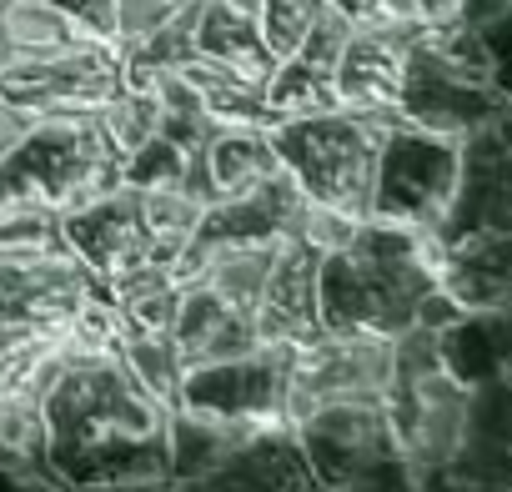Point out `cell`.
I'll return each instance as SVG.
<instances>
[{
	"label": "cell",
	"mask_w": 512,
	"mask_h": 492,
	"mask_svg": "<svg viewBox=\"0 0 512 492\" xmlns=\"http://www.w3.org/2000/svg\"><path fill=\"white\" fill-rule=\"evenodd\" d=\"M417 36L422 21H352L337 61V101L352 111H397Z\"/></svg>",
	"instance_id": "4fadbf2b"
},
{
	"label": "cell",
	"mask_w": 512,
	"mask_h": 492,
	"mask_svg": "<svg viewBox=\"0 0 512 492\" xmlns=\"http://www.w3.org/2000/svg\"><path fill=\"white\" fill-rule=\"evenodd\" d=\"M91 31L76 26L51 0H0V71L21 61H36L46 51H61L71 41H86Z\"/></svg>",
	"instance_id": "d6986e66"
},
{
	"label": "cell",
	"mask_w": 512,
	"mask_h": 492,
	"mask_svg": "<svg viewBox=\"0 0 512 492\" xmlns=\"http://www.w3.org/2000/svg\"><path fill=\"white\" fill-rule=\"evenodd\" d=\"M327 257V246H317L312 236H287L267 282H262V302H256V332L262 342H287V347H312L322 342V312H317V267Z\"/></svg>",
	"instance_id": "5bb4252c"
},
{
	"label": "cell",
	"mask_w": 512,
	"mask_h": 492,
	"mask_svg": "<svg viewBox=\"0 0 512 492\" xmlns=\"http://www.w3.org/2000/svg\"><path fill=\"white\" fill-rule=\"evenodd\" d=\"M347 21H417L407 0H327Z\"/></svg>",
	"instance_id": "4316f807"
},
{
	"label": "cell",
	"mask_w": 512,
	"mask_h": 492,
	"mask_svg": "<svg viewBox=\"0 0 512 492\" xmlns=\"http://www.w3.org/2000/svg\"><path fill=\"white\" fill-rule=\"evenodd\" d=\"M171 342H176L181 367H206V362L236 357V352L262 342V332H256V307L241 302L236 292H226L211 277H181Z\"/></svg>",
	"instance_id": "2e32d148"
},
{
	"label": "cell",
	"mask_w": 512,
	"mask_h": 492,
	"mask_svg": "<svg viewBox=\"0 0 512 492\" xmlns=\"http://www.w3.org/2000/svg\"><path fill=\"white\" fill-rule=\"evenodd\" d=\"M201 221V201L171 186H131L76 206L61 216V231L81 267L101 282H116L136 267H176Z\"/></svg>",
	"instance_id": "8992f818"
},
{
	"label": "cell",
	"mask_w": 512,
	"mask_h": 492,
	"mask_svg": "<svg viewBox=\"0 0 512 492\" xmlns=\"http://www.w3.org/2000/svg\"><path fill=\"white\" fill-rule=\"evenodd\" d=\"M56 11H66L76 26H86L101 41H116V0H51Z\"/></svg>",
	"instance_id": "484cf974"
},
{
	"label": "cell",
	"mask_w": 512,
	"mask_h": 492,
	"mask_svg": "<svg viewBox=\"0 0 512 492\" xmlns=\"http://www.w3.org/2000/svg\"><path fill=\"white\" fill-rule=\"evenodd\" d=\"M397 116L447 141H472L492 126H507V91L477 21L447 16L422 26L397 91Z\"/></svg>",
	"instance_id": "277c9868"
},
{
	"label": "cell",
	"mask_w": 512,
	"mask_h": 492,
	"mask_svg": "<svg viewBox=\"0 0 512 492\" xmlns=\"http://www.w3.org/2000/svg\"><path fill=\"white\" fill-rule=\"evenodd\" d=\"M121 146L111 141L101 111L86 116H46L36 121L16 151L0 161V181H11L26 201L66 216L121 186Z\"/></svg>",
	"instance_id": "ba28073f"
},
{
	"label": "cell",
	"mask_w": 512,
	"mask_h": 492,
	"mask_svg": "<svg viewBox=\"0 0 512 492\" xmlns=\"http://www.w3.org/2000/svg\"><path fill=\"white\" fill-rule=\"evenodd\" d=\"M121 51L116 41L86 36L61 51H46L36 61H21L0 71V101L46 121V116H86L101 111L121 91Z\"/></svg>",
	"instance_id": "7c38bea8"
},
{
	"label": "cell",
	"mask_w": 512,
	"mask_h": 492,
	"mask_svg": "<svg viewBox=\"0 0 512 492\" xmlns=\"http://www.w3.org/2000/svg\"><path fill=\"white\" fill-rule=\"evenodd\" d=\"M272 171H282L277 151H272V131L256 126H216L211 151H206V206L241 196L251 186H262Z\"/></svg>",
	"instance_id": "ac0fdd59"
},
{
	"label": "cell",
	"mask_w": 512,
	"mask_h": 492,
	"mask_svg": "<svg viewBox=\"0 0 512 492\" xmlns=\"http://www.w3.org/2000/svg\"><path fill=\"white\" fill-rule=\"evenodd\" d=\"M407 6H412V16H417L422 26L447 21V16H462V0H407Z\"/></svg>",
	"instance_id": "f1b7e54d"
},
{
	"label": "cell",
	"mask_w": 512,
	"mask_h": 492,
	"mask_svg": "<svg viewBox=\"0 0 512 492\" xmlns=\"http://www.w3.org/2000/svg\"><path fill=\"white\" fill-rule=\"evenodd\" d=\"M277 61L282 56L262 36V21L256 16H241V11L221 6V0H206L201 6V21H196V36H191V66H206L216 76H231V81L267 91Z\"/></svg>",
	"instance_id": "e0dca14e"
},
{
	"label": "cell",
	"mask_w": 512,
	"mask_h": 492,
	"mask_svg": "<svg viewBox=\"0 0 512 492\" xmlns=\"http://www.w3.org/2000/svg\"><path fill=\"white\" fill-rule=\"evenodd\" d=\"M442 241L407 226L357 221L317 267V312L327 337L397 342L417 327L422 302L437 292Z\"/></svg>",
	"instance_id": "3957f363"
},
{
	"label": "cell",
	"mask_w": 512,
	"mask_h": 492,
	"mask_svg": "<svg viewBox=\"0 0 512 492\" xmlns=\"http://www.w3.org/2000/svg\"><path fill=\"white\" fill-rule=\"evenodd\" d=\"M347 31H352V21L337 6H322V16L302 31V41L277 61V71L267 81V106L277 111V121L342 106L337 101V61H342Z\"/></svg>",
	"instance_id": "9a60e30c"
},
{
	"label": "cell",
	"mask_w": 512,
	"mask_h": 492,
	"mask_svg": "<svg viewBox=\"0 0 512 492\" xmlns=\"http://www.w3.org/2000/svg\"><path fill=\"white\" fill-rule=\"evenodd\" d=\"M106 347H121V317L76 252H0V382Z\"/></svg>",
	"instance_id": "7a4b0ae2"
},
{
	"label": "cell",
	"mask_w": 512,
	"mask_h": 492,
	"mask_svg": "<svg viewBox=\"0 0 512 492\" xmlns=\"http://www.w3.org/2000/svg\"><path fill=\"white\" fill-rule=\"evenodd\" d=\"M322 6L327 0H262V36L272 41V51L287 56L302 41V31L322 16Z\"/></svg>",
	"instance_id": "cb8c5ba5"
},
{
	"label": "cell",
	"mask_w": 512,
	"mask_h": 492,
	"mask_svg": "<svg viewBox=\"0 0 512 492\" xmlns=\"http://www.w3.org/2000/svg\"><path fill=\"white\" fill-rule=\"evenodd\" d=\"M457 171H462V141L432 136L397 116L377 156L367 221L437 236L457 196Z\"/></svg>",
	"instance_id": "8fae6325"
},
{
	"label": "cell",
	"mask_w": 512,
	"mask_h": 492,
	"mask_svg": "<svg viewBox=\"0 0 512 492\" xmlns=\"http://www.w3.org/2000/svg\"><path fill=\"white\" fill-rule=\"evenodd\" d=\"M392 121L397 111H352V106L292 116L272 126V151L317 206L347 221H367L372 176Z\"/></svg>",
	"instance_id": "52a82bcc"
},
{
	"label": "cell",
	"mask_w": 512,
	"mask_h": 492,
	"mask_svg": "<svg viewBox=\"0 0 512 492\" xmlns=\"http://www.w3.org/2000/svg\"><path fill=\"white\" fill-rule=\"evenodd\" d=\"M211 487H317V482L297 447V432H267V437H251L211 477Z\"/></svg>",
	"instance_id": "ffe728a7"
},
{
	"label": "cell",
	"mask_w": 512,
	"mask_h": 492,
	"mask_svg": "<svg viewBox=\"0 0 512 492\" xmlns=\"http://www.w3.org/2000/svg\"><path fill=\"white\" fill-rule=\"evenodd\" d=\"M31 126H36V116H26V111H16V106L0 101V161L16 151V141H21Z\"/></svg>",
	"instance_id": "83f0119b"
},
{
	"label": "cell",
	"mask_w": 512,
	"mask_h": 492,
	"mask_svg": "<svg viewBox=\"0 0 512 492\" xmlns=\"http://www.w3.org/2000/svg\"><path fill=\"white\" fill-rule=\"evenodd\" d=\"M186 6L191 0H116V46H131V41L151 36L156 26H166Z\"/></svg>",
	"instance_id": "d4e9b609"
},
{
	"label": "cell",
	"mask_w": 512,
	"mask_h": 492,
	"mask_svg": "<svg viewBox=\"0 0 512 492\" xmlns=\"http://www.w3.org/2000/svg\"><path fill=\"white\" fill-rule=\"evenodd\" d=\"M116 352L126 357V367H131V372H136V377H141L166 407H176V392H181L186 367H181V357H176L171 332H166V337H126Z\"/></svg>",
	"instance_id": "603a6c76"
},
{
	"label": "cell",
	"mask_w": 512,
	"mask_h": 492,
	"mask_svg": "<svg viewBox=\"0 0 512 492\" xmlns=\"http://www.w3.org/2000/svg\"><path fill=\"white\" fill-rule=\"evenodd\" d=\"M181 81L196 91L201 111H206L216 126H256V131H272V126H277V111L267 106V91H262V86L216 76V71L191 66V61L181 66Z\"/></svg>",
	"instance_id": "44dd1931"
},
{
	"label": "cell",
	"mask_w": 512,
	"mask_h": 492,
	"mask_svg": "<svg viewBox=\"0 0 512 492\" xmlns=\"http://www.w3.org/2000/svg\"><path fill=\"white\" fill-rule=\"evenodd\" d=\"M472 402L477 392L457 382L432 327H412L392 342L387 412H392V437L402 452L407 487H422L462 462L472 442Z\"/></svg>",
	"instance_id": "5b68a950"
},
{
	"label": "cell",
	"mask_w": 512,
	"mask_h": 492,
	"mask_svg": "<svg viewBox=\"0 0 512 492\" xmlns=\"http://www.w3.org/2000/svg\"><path fill=\"white\" fill-rule=\"evenodd\" d=\"M221 6H231V11H241V16H256V21H262V0H221Z\"/></svg>",
	"instance_id": "f546056e"
},
{
	"label": "cell",
	"mask_w": 512,
	"mask_h": 492,
	"mask_svg": "<svg viewBox=\"0 0 512 492\" xmlns=\"http://www.w3.org/2000/svg\"><path fill=\"white\" fill-rule=\"evenodd\" d=\"M302 347L256 342L236 357L186 367L176 407L226 427L231 437L251 442L267 432H292V367Z\"/></svg>",
	"instance_id": "30bf717a"
},
{
	"label": "cell",
	"mask_w": 512,
	"mask_h": 492,
	"mask_svg": "<svg viewBox=\"0 0 512 492\" xmlns=\"http://www.w3.org/2000/svg\"><path fill=\"white\" fill-rule=\"evenodd\" d=\"M0 252H71L61 216L26 201L11 181H0Z\"/></svg>",
	"instance_id": "7402d4cb"
},
{
	"label": "cell",
	"mask_w": 512,
	"mask_h": 492,
	"mask_svg": "<svg viewBox=\"0 0 512 492\" xmlns=\"http://www.w3.org/2000/svg\"><path fill=\"white\" fill-rule=\"evenodd\" d=\"M41 417L56 487H171V407L116 347L66 352Z\"/></svg>",
	"instance_id": "6da1fadb"
},
{
	"label": "cell",
	"mask_w": 512,
	"mask_h": 492,
	"mask_svg": "<svg viewBox=\"0 0 512 492\" xmlns=\"http://www.w3.org/2000/svg\"><path fill=\"white\" fill-rule=\"evenodd\" d=\"M292 432L317 487H377V482L407 487L402 452L392 437L387 387L327 392L297 412Z\"/></svg>",
	"instance_id": "9c48e42d"
}]
</instances>
